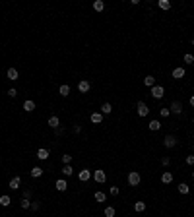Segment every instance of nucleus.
<instances>
[{
    "mask_svg": "<svg viewBox=\"0 0 194 217\" xmlns=\"http://www.w3.org/2000/svg\"><path fill=\"white\" fill-rule=\"evenodd\" d=\"M140 182H142V177H140L138 171H130V172H128V184H130V186H138Z\"/></svg>",
    "mask_w": 194,
    "mask_h": 217,
    "instance_id": "nucleus-1",
    "label": "nucleus"
},
{
    "mask_svg": "<svg viewBox=\"0 0 194 217\" xmlns=\"http://www.w3.org/2000/svg\"><path fill=\"white\" fill-rule=\"evenodd\" d=\"M136 113H138V117H148L149 114V107L144 103V101H138V105H136Z\"/></svg>",
    "mask_w": 194,
    "mask_h": 217,
    "instance_id": "nucleus-2",
    "label": "nucleus"
},
{
    "mask_svg": "<svg viewBox=\"0 0 194 217\" xmlns=\"http://www.w3.org/2000/svg\"><path fill=\"white\" fill-rule=\"evenodd\" d=\"M149 95H152L153 99H163V95H165V87H163V85H153L152 91H149Z\"/></svg>",
    "mask_w": 194,
    "mask_h": 217,
    "instance_id": "nucleus-3",
    "label": "nucleus"
},
{
    "mask_svg": "<svg viewBox=\"0 0 194 217\" xmlns=\"http://www.w3.org/2000/svg\"><path fill=\"white\" fill-rule=\"evenodd\" d=\"M93 180H95V182H99V184L107 182V172H105V171H101V169L93 171Z\"/></svg>",
    "mask_w": 194,
    "mask_h": 217,
    "instance_id": "nucleus-4",
    "label": "nucleus"
},
{
    "mask_svg": "<svg viewBox=\"0 0 194 217\" xmlns=\"http://www.w3.org/2000/svg\"><path fill=\"white\" fill-rule=\"evenodd\" d=\"M171 76H173L175 79H183V78L186 76V70H184L183 66H177V68H173V72H171Z\"/></svg>",
    "mask_w": 194,
    "mask_h": 217,
    "instance_id": "nucleus-5",
    "label": "nucleus"
},
{
    "mask_svg": "<svg viewBox=\"0 0 194 217\" xmlns=\"http://www.w3.org/2000/svg\"><path fill=\"white\" fill-rule=\"evenodd\" d=\"M91 177H93L91 171H88V169H82L80 172H78V180H80V182H88Z\"/></svg>",
    "mask_w": 194,
    "mask_h": 217,
    "instance_id": "nucleus-6",
    "label": "nucleus"
},
{
    "mask_svg": "<svg viewBox=\"0 0 194 217\" xmlns=\"http://www.w3.org/2000/svg\"><path fill=\"white\" fill-rule=\"evenodd\" d=\"M163 146H165V147H169V149H171V147H175V146H177V138H175L173 134L165 136V140H163Z\"/></svg>",
    "mask_w": 194,
    "mask_h": 217,
    "instance_id": "nucleus-7",
    "label": "nucleus"
},
{
    "mask_svg": "<svg viewBox=\"0 0 194 217\" xmlns=\"http://www.w3.org/2000/svg\"><path fill=\"white\" fill-rule=\"evenodd\" d=\"M169 111H171V114H181V113H183L181 101H173V103H171V107H169Z\"/></svg>",
    "mask_w": 194,
    "mask_h": 217,
    "instance_id": "nucleus-8",
    "label": "nucleus"
},
{
    "mask_svg": "<svg viewBox=\"0 0 194 217\" xmlns=\"http://www.w3.org/2000/svg\"><path fill=\"white\" fill-rule=\"evenodd\" d=\"M91 89V83L88 82V79H82V82H78V91L80 93H88Z\"/></svg>",
    "mask_w": 194,
    "mask_h": 217,
    "instance_id": "nucleus-9",
    "label": "nucleus"
},
{
    "mask_svg": "<svg viewBox=\"0 0 194 217\" xmlns=\"http://www.w3.org/2000/svg\"><path fill=\"white\" fill-rule=\"evenodd\" d=\"M6 76H8V79H10V82H18V79H19V72H18L16 68H8Z\"/></svg>",
    "mask_w": 194,
    "mask_h": 217,
    "instance_id": "nucleus-10",
    "label": "nucleus"
},
{
    "mask_svg": "<svg viewBox=\"0 0 194 217\" xmlns=\"http://www.w3.org/2000/svg\"><path fill=\"white\" fill-rule=\"evenodd\" d=\"M54 186H56V190H58V192H66V190H68V182H66L64 178H58V180L54 182Z\"/></svg>",
    "mask_w": 194,
    "mask_h": 217,
    "instance_id": "nucleus-11",
    "label": "nucleus"
},
{
    "mask_svg": "<svg viewBox=\"0 0 194 217\" xmlns=\"http://www.w3.org/2000/svg\"><path fill=\"white\" fill-rule=\"evenodd\" d=\"M12 190H19V186H21V177H14L10 180V184H8Z\"/></svg>",
    "mask_w": 194,
    "mask_h": 217,
    "instance_id": "nucleus-12",
    "label": "nucleus"
},
{
    "mask_svg": "<svg viewBox=\"0 0 194 217\" xmlns=\"http://www.w3.org/2000/svg\"><path fill=\"white\" fill-rule=\"evenodd\" d=\"M49 126H51V128H60V118L58 117H56V114H53V117L51 118H49Z\"/></svg>",
    "mask_w": 194,
    "mask_h": 217,
    "instance_id": "nucleus-13",
    "label": "nucleus"
},
{
    "mask_svg": "<svg viewBox=\"0 0 194 217\" xmlns=\"http://www.w3.org/2000/svg\"><path fill=\"white\" fill-rule=\"evenodd\" d=\"M49 149H45V147H41V149H37V159H41V161H47L49 159Z\"/></svg>",
    "mask_w": 194,
    "mask_h": 217,
    "instance_id": "nucleus-14",
    "label": "nucleus"
},
{
    "mask_svg": "<svg viewBox=\"0 0 194 217\" xmlns=\"http://www.w3.org/2000/svg\"><path fill=\"white\" fill-rule=\"evenodd\" d=\"M89 120L93 122V124H101V122H103V114L101 113H91Z\"/></svg>",
    "mask_w": 194,
    "mask_h": 217,
    "instance_id": "nucleus-15",
    "label": "nucleus"
},
{
    "mask_svg": "<svg viewBox=\"0 0 194 217\" xmlns=\"http://www.w3.org/2000/svg\"><path fill=\"white\" fill-rule=\"evenodd\" d=\"M93 198H95L97 204H103V202L107 200V194H105V192H101V190H97L95 194H93Z\"/></svg>",
    "mask_w": 194,
    "mask_h": 217,
    "instance_id": "nucleus-16",
    "label": "nucleus"
},
{
    "mask_svg": "<svg viewBox=\"0 0 194 217\" xmlns=\"http://www.w3.org/2000/svg\"><path fill=\"white\" fill-rule=\"evenodd\" d=\"M24 111H25V113H33V111H35V101L27 99L25 103H24Z\"/></svg>",
    "mask_w": 194,
    "mask_h": 217,
    "instance_id": "nucleus-17",
    "label": "nucleus"
},
{
    "mask_svg": "<svg viewBox=\"0 0 194 217\" xmlns=\"http://www.w3.org/2000/svg\"><path fill=\"white\" fill-rule=\"evenodd\" d=\"M161 182L163 184H171V182H173V175H171L169 171H165L163 175H161Z\"/></svg>",
    "mask_w": 194,
    "mask_h": 217,
    "instance_id": "nucleus-18",
    "label": "nucleus"
},
{
    "mask_svg": "<svg viewBox=\"0 0 194 217\" xmlns=\"http://www.w3.org/2000/svg\"><path fill=\"white\" fill-rule=\"evenodd\" d=\"M12 204V198L8 196V194H4V196H0V206H2V207H8Z\"/></svg>",
    "mask_w": 194,
    "mask_h": 217,
    "instance_id": "nucleus-19",
    "label": "nucleus"
},
{
    "mask_svg": "<svg viewBox=\"0 0 194 217\" xmlns=\"http://www.w3.org/2000/svg\"><path fill=\"white\" fill-rule=\"evenodd\" d=\"M93 10H95V12H103L105 10V2H103V0H95V2H93Z\"/></svg>",
    "mask_w": 194,
    "mask_h": 217,
    "instance_id": "nucleus-20",
    "label": "nucleus"
},
{
    "mask_svg": "<svg viewBox=\"0 0 194 217\" xmlns=\"http://www.w3.org/2000/svg\"><path fill=\"white\" fill-rule=\"evenodd\" d=\"M157 6H159V10H171V2L169 0H159V2H157Z\"/></svg>",
    "mask_w": 194,
    "mask_h": 217,
    "instance_id": "nucleus-21",
    "label": "nucleus"
},
{
    "mask_svg": "<svg viewBox=\"0 0 194 217\" xmlns=\"http://www.w3.org/2000/svg\"><path fill=\"white\" fill-rule=\"evenodd\" d=\"M29 175H31L33 178H39V177H43V169H41V167H33V169L29 171Z\"/></svg>",
    "mask_w": 194,
    "mask_h": 217,
    "instance_id": "nucleus-22",
    "label": "nucleus"
},
{
    "mask_svg": "<svg viewBox=\"0 0 194 217\" xmlns=\"http://www.w3.org/2000/svg\"><path fill=\"white\" fill-rule=\"evenodd\" d=\"M113 113V105L111 103H103L101 105V114H111Z\"/></svg>",
    "mask_w": 194,
    "mask_h": 217,
    "instance_id": "nucleus-23",
    "label": "nucleus"
},
{
    "mask_svg": "<svg viewBox=\"0 0 194 217\" xmlns=\"http://www.w3.org/2000/svg\"><path fill=\"white\" fill-rule=\"evenodd\" d=\"M134 211H138V213L146 211V202H136V204H134Z\"/></svg>",
    "mask_w": 194,
    "mask_h": 217,
    "instance_id": "nucleus-24",
    "label": "nucleus"
},
{
    "mask_svg": "<svg viewBox=\"0 0 194 217\" xmlns=\"http://www.w3.org/2000/svg\"><path fill=\"white\" fill-rule=\"evenodd\" d=\"M144 85L153 87V85H155V78H153V76H146V78H144Z\"/></svg>",
    "mask_w": 194,
    "mask_h": 217,
    "instance_id": "nucleus-25",
    "label": "nucleus"
},
{
    "mask_svg": "<svg viewBox=\"0 0 194 217\" xmlns=\"http://www.w3.org/2000/svg\"><path fill=\"white\" fill-rule=\"evenodd\" d=\"M60 172H62V175H64V177H72V175H74V169H72V167H70V165H64V167H62V171H60Z\"/></svg>",
    "mask_w": 194,
    "mask_h": 217,
    "instance_id": "nucleus-26",
    "label": "nucleus"
},
{
    "mask_svg": "<svg viewBox=\"0 0 194 217\" xmlns=\"http://www.w3.org/2000/svg\"><path fill=\"white\" fill-rule=\"evenodd\" d=\"M58 93H60L62 97H68V95H70V85H60V87H58Z\"/></svg>",
    "mask_w": 194,
    "mask_h": 217,
    "instance_id": "nucleus-27",
    "label": "nucleus"
},
{
    "mask_svg": "<svg viewBox=\"0 0 194 217\" xmlns=\"http://www.w3.org/2000/svg\"><path fill=\"white\" fill-rule=\"evenodd\" d=\"M179 192H181V194H184V196H186V194L190 192V186L186 184V182H181V184H179Z\"/></svg>",
    "mask_w": 194,
    "mask_h": 217,
    "instance_id": "nucleus-28",
    "label": "nucleus"
},
{
    "mask_svg": "<svg viewBox=\"0 0 194 217\" xmlns=\"http://www.w3.org/2000/svg\"><path fill=\"white\" fill-rule=\"evenodd\" d=\"M159 128H161V122L159 120H152V122H149V130H152V132H157Z\"/></svg>",
    "mask_w": 194,
    "mask_h": 217,
    "instance_id": "nucleus-29",
    "label": "nucleus"
},
{
    "mask_svg": "<svg viewBox=\"0 0 194 217\" xmlns=\"http://www.w3.org/2000/svg\"><path fill=\"white\" fill-rule=\"evenodd\" d=\"M103 213H105V217H114V215H117V211H114V207H111V206H107Z\"/></svg>",
    "mask_w": 194,
    "mask_h": 217,
    "instance_id": "nucleus-30",
    "label": "nucleus"
},
{
    "mask_svg": "<svg viewBox=\"0 0 194 217\" xmlns=\"http://www.w3.org/2000/svg\"><path fill=\"white\" fill-rule=\"evenodd\" d=\"M183 60H184L186 64H194V54H190V53H186V54L183 56Z\"/></svg>",
    "mask_w": 194,
    "mask_h": 217,
    "instance_id": "nucleus-31",
    "label": "nucleus"
},
{
    "mask_svg": "<svg viewBox=\"0 0 194 217\" xmlns=\"http://www.w3.org/2000/svg\"><path fill=\"white\" fill-rule=\"evenodd\" d=\"M60 161H62V165H70V163H72V155H68V153H64V155L60 157Z\"/></svg>",
    "mask_w": 194,
    "mask_h": 217,
    "instance_id": "nucleus-32",
    "label": "nucleus"
},
{
    "mask_svg": "<svg viewBox=\"0 0 194 217\" xmlns=\"http://www.w3.org/2000/svg\"><path fill=\"white\" fill-rule=\"evenodd\" d=\"M109 194H111V196H119V194H120V188H119V186H109Z\"/></svg>",
    "mask_w": 194,
    "mask_h": 217,
    "instance_id": "nucleus-33",
    "label": "nucleus"
},
{
    "mask_svg": "<svg viewBox=\"0 0 194 217\" xmlns=\"http://www.w3.org/2000/svg\"><path fill=\"white\" fill-rule=\"evenodd\" d=\"M21 207H24V209H29L31 207V200H27V198H24V200H21V204H19Z\"/></svg>",
    "mask_w": 194,
    "mask_h": 217,
    "instance_id": "nucleus-34",
    "label": "nucleus"
},
{
    "mask_svg": "<svg viewBox=\"0 0 194 217\" xmlns=\"http://www.w3.org/2000/svg\"><path fill=\"white\" fill-rule=\"evenodd\" d=\"M159 114L163 118H167V117H171V111H169V108H159Z\"/></svg>",
    "mask_w": 194,
    "mask_h": 217,
    "instance_id": "nucleus-35",
    "label": "nucleus"
},
{
    "mask_svg": "<svg viewBox=\"0 0 194 217\" xmlns=\"http://www.w3.org/2000/svg\"><path fill=\"white\" fill-rule=\"evenodd\" d=\"M184 163L188 165V167H192L194 165V155H186V159H184Z\"/></svg>",
    "mask_w": 194,
    "mask_h": 217,
    "instance_id": "nucleus-36",
    "label": "nucleus"
},
{
    "mask_svg": "<svg viewBox=\"0 0 194 217\" xmlns=\"http://www.w3.org/2000/svg\"><path fill=\"white\" fill-rule=\"evenodd\" d=\"M16 95H18V89L16 87H10L8 89V97H16Z\"/></svg>",
    "mask_w": 194,
    "mask_h": 217,
    "instance_id": "nucleus-37",
    "label": "nucleus"
},
{
    "mask_svg": "<svg viewBox=\"0 0 194 217\" xmlns=\"http://www.w3.org/2000/svg\"><path fill=\"white\" fill-rule=\"evenodd\" d=\"M72 130H74V134H82V126L80 124H74V126H72Z\"/></svg>",
    "mask_w": 194,
    "mask_h": 217,
    "instance_id": "nucleus-38",
    "label": "nucleus"
},
{
    "mask_svg": "<svg viewBox=\"0 0 194 217\" xmlns=\"http://www.w3.org/2000/svg\"><path fill=\"white\" fill-rule=\"evenodd\" d=\"M29 209H33V211H37V209H39V202H35V200H33V202H31V207H29Z\"/></svg>",
    "mask_w": 194,
    "mask_h": 217,
    "instance_id": "nucleus-39",
    "label": "nucleus"
},
{
    "mask_svg": "<svg viewBox=\"0 0 194 217\" xmlns=\"http://www.w3.org/2000/svg\"><path fill=\"white\" fill-rule=\"evenodd\" d=\"M169 163H171V159H169V157H163V159H161V165H163V167H167Z\"/></svg>",
    "mask_w": 194,
    "mask_h": 217,
    "instance_id": "nucleus-40",
    "label": "nucleus"
},
{
    "mask_svg": "<svg viewBox=\"0 0 194 217\" xmlns=\"http://www.w3.org/2000/svg\"><path fill=\"white\" fill-rule=\"evenodd\" d=\"M31 194H33L31 190H24V198H27V200H29V198H31Z\"/></svg>",
    "mask_w": 194,
    "mask_h": 217,
    "instance_id": "nucleus-41",
    "label": "nucleus"
},
{
    "mask_svg": "<svg viewBox=\"0 0 194 217\" xmlns=\"http://www.w3.org/2000/svg\"><path fill=\"white\" fill-rule=\"evenodd\" d=\"M54 134H56V136H62V134H64V128H56Z\"/></svg>",
    "mask_w": 194,
    "mask_h": 217,
    "instance_id": "nucleus-42",
    "label": "nucleus"
},
{
    "mask_svg": "<svg viewBox=\"0 0 194 217\" xmlns=\"http://www.w3.org/2000/svg\"><path fill=\"white\" fill-rule=\"evenodd\" d=\"M190 107H194V93L190 95Z\"/></svg>",
    "mask_w": 194,
    "mask_h": 217,
    "instance_id": "nucleus-43",
    "label": "nucleus"
},
{
    "mask_svg": "<svg viewBox=\"0 0 194 217\" xmlns=\"http://www.w3.org/2000/svg\"><path fill=\"white\" fill-rule=\"evenodd\" d=\"M192 178H194V171H192Z\"/></svg>",
    "mask_w": 194,
    "mask_h": 217,
    "instance_id": "nucleus-44",
    "label": "nucleus"
},
{
    "mask_svg": "<svg viewBox=\"0 0 194 217\" xmlns=\"http://www.w3.org/2000/svg\"><path fill=\"white\" fill-rule=\"evenodd\" d=\"M192 45H194V39H192Z\"/></svg>",
    "mask_w": 194,
    "mask_h": 217,
    "instance_id": "nucleus-45",
    "label": "nucleus"
},
{
    "mask_svg": "<svg viewBox=\"0 0 194 217\" xmlns=\"http://www.w3.org/2000/svg\"><path fill=\"white\" fill-rule=\"evenodd\" d=\"M192 124H194V118H192Z\"/></svg>",
    "mask_w": 194,
    "mask_h": 217,
    "instance_id": "nucleus-46",
    "label": "nucleus"
}]
</instances>
